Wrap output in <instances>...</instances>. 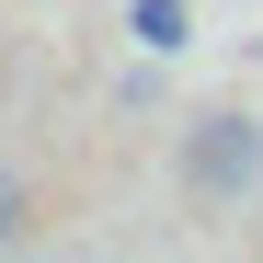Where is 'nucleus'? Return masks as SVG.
<instances>
[{
	"instance_id": "obj_2",
	"label": "nucleus",
	"mask_w": 263,
	"mask_h": 263,
	"mask_svg": "<svg viewBox=\"0 0 263 263\" xmlns=\"http://www.w3.org/2000/svg\"><path fill=\"white\" fill-rule=\"evenodd\" d=\"M126 34H138L149 58H183L195 46V0H126Z\"/></svg>"
},
{
	"instance_id": "obj_1",
	"label": "nucleus",
	"mask_w": 263,
	"mask_h": 263,
	"mask_svg": "<svg viewBox=\"0 0 263 263\" xmlns=\"http://www.w3.org/2000/svg\"><path fill=\"white\" fill-rule=\"evenodd\" d=\"M183 183H195V195H252V183H263V126H252V115H195Z\"/></svg>"
},
{
	"instance_id": "obj_3",
	"label": "nucleus",
	"mask_w": 263,
	"mask_h": 263,
	"mask_svg": "<svg viewBox=\"0 0 263 263\" xmlns=\"http://www.w3.org/2000/svg\"><path fill=\"white\" fill-rule=\"evenodd\" d=\"M23 229V183H0V240H12Z\"/></svg>"
}]
</instances>
